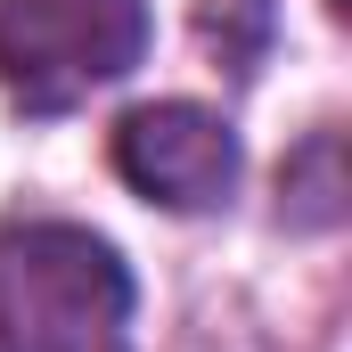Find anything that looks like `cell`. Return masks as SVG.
<instances>
[{"instance_id": "cell-5", "label": "cell", "mask_w": 352, "mask_h": 352, "mask_svg": "<svg viewBox=\"0 0 352 352\" xmlns=\"http://www.w3.org/2000/svg\"><path fill=\"white\" fill-rule=\"evenodd\" d=\"M197 41L230 74H254L270 50V0H197Z\"/></svg>"}, {"instance_id": "cell-3", "label": "cell", "mask_w": 352, "mask_h": 352, "mask_svg": "<svg viewBox=\"0 0 352 352\" xmlns=\"http://www.w3.org/2000/svg\"><path fill=\"white\" fill-rule=\"evenodd\" d=\"M115 173L131 180L148 205H173V213H213L230 188H238V131L197 107V98H156V107H131L115 123Z\"/></svg>"}, {"instance_id": "cell-4", "label": "cell", "mask_w": 352, "mask_h": 352, "mask_svg": "<svg viewBox=\"0 0 352 352\" xmlns=\"http://www.w3.org/2000/svg\"><path fill=\"white\" fill-rule=\"evenodd\" d=\"M344 131H311L295 156H287V173H278V221H295V230H336L344 221Z\"/></svg>"}, {"instance_id": "cell-1", "label": "cell", "mask_w": 352, "mask_h": 352, "mask_svg": "<svg viewBox=\"0 0 352 352\" xmlns=\"http://www.w3.org/2000/svg\"><path fill=\"white\" fill-rule=\"evenodd\" d=\"M0 352H131V270L82 221L0 230Z\"/></svg>"}, {"instance_id": "cell-2", "label": "cell", "mask_w": 352, "mask_h": 352, "mask_svg": "<svg viewBox=\"0 0 352 352\" xmlns=\"http://www.w3.org/2000/svg\"><path fill=\"white\" fill-rule=\"evenodd\" d=\"M148 50V0H0V90L25 115H66L123 82Z\"/></svg>"}, {"instance_id": "cell-6", "label": "cell", "mask_w": 352, "mask_h": 352, "mask_svg": "<svg viewBox=\"0 0 352 352\" xmlns=\"http://www.w3.org/2000/svg\"><path fill=\"white\" fill-rule=\"evenodd\" d=\"M328 8H336V16H344V8H352V0H328Z\"/></svg>"}]
</instances>
